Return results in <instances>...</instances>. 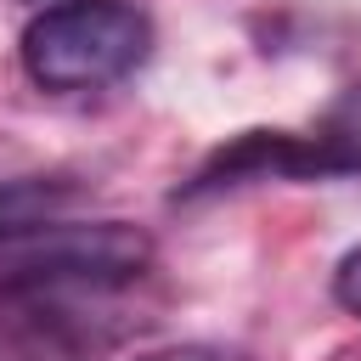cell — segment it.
Returning <instances> with one entry per match:
<instances>
[{
	"mask_svg": "<svg viewBox=\"0 0 361 361\" xmlns=\"http://www.w3.org/2000/svg\"><path fill=\"white\" fill-rule=\"evenodd\" d=\"M141 361H231V355H220V350H158V355H141Z\"/></svg>",
	"mask_w": 361,
	"mask_h": 361,
	"instance_id": "7",
	"label": "cell"
},
{
	"mask_svg": "<svg viewBox=\"0 0 361 361\" xmlns=\"http://www.w3.org/2000/svg\"><path fill=\"white\" fill-rule=\"evenodd\" d=\"M333 299H338L350 316H361V243L338 259V271H333Z\"/></svg>",
	"mask_w": 361,
	"mask_h": 361,
	"instance_id": "6",
	"label": "cell"
},
{
	"mask_svg": "<svg viewBox=\"0 0 361 361\" xmlns=\"http://www.w3.org/2000/svg\"><path fill=\"white\" fill-rule=\"evenodd\" d=\"M0 254H6L11 288H96V293H107V288L147 271L152 237L141 226H124V220H102V226L56 220L45 231L0 243Z\"/></svg>",
	"mask_w": 361,
	"mask_h": 361,
	"instance_id": "2",
	"label": "cell"
},
{
	"mask_svg": "<svg viewBox=\"0 0 361 361\" xmlns=\"http://www.w3.org/2000/svg\"><path fill=\"white\" fill-rule=\"evenodd\" d=\"M248 180H344V169L322 135L243 130L197 164V175L180 186V197H209V192H231Z\"/></svg>",
	"mask_w": 361,
	"mask_h": 361,
	"instance_id": "3",
	"label": "cell"
},
{
	"mask_svg": "<svg viewBox=\"0 0 361 361\" xmlns=\"http://www.w3.org/2000/svg\"><path fill=\"white\" fill-rule=\"evenodd\" d=\"M152 51V23L130 0H62L23 28V68L39 90H102L135 73Z\"/></svg>",
	"mask_w": 361,
	"mask_h": 361,
	"instance_id": "1",
	"label": "cell"
},
{
	"mask_svg": "<svg viewBox=\"0 0 361 361\" xmlns=\"http://www.w3.org/2000/svg\"><path fill=\"white\" fill-rule=\"evenodd\" d=\"M316 135L333 147V158H338V169L344 175H361V79L322 113V124H316Z\"/></svg>",
	"mask_w": 361,
	"mask_h": 361,
	"instance_id": "5",
	"label": "cell"
},
{
	"mask_svg": "<svg viewBox=\"0 0 361 361\" xmlns=\"http://www.w3.org/2000/svg\"><path fill=\"white\" fill-rule=\"evenodd\" d=\"M73 203H79V186L62 180V175L0 180V243H17V237H28V231L56 226Z\"/></svg>",
	"mask_w": 361,
	"mask_h": 361,
	"instance_id": "4",
	"label": "cell"
}]
</instances>
